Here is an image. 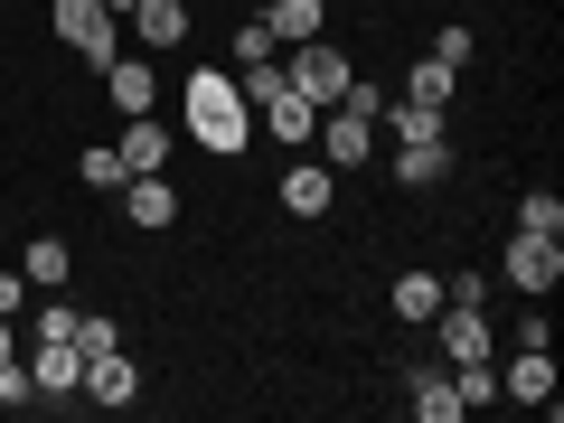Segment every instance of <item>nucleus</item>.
<instances>
[{
    "instance_id": "obj_1",
    "label": "nucleus",
    "mask_w": 564,
    "mask_h": 423,
    "mask_svg": "<svg viewBox=\"0 0 564 423\" xmlns=\"http://www.w3.org/2000/svg\"><path fill=\"white\" fill-rule=\"evenodd\" d=\"M180 113H188V141H198V151L245 161V141H254V104H245V85L226 76V66H198V76L180 85Z\"/></svg>"
},
{
    "instance_id": "obj_2",
    "label": "nucleus",
    "mask_w": 564,
    "mask_h": 423,
    "mask_svg": "<svg viewBox=\"0 0 564 423\" xmlns=\"http://www.w3.org/2000/svg\"><path fill=\"white\" fill-rule=\"evenodd\" d=\"M47 29H57V47H76L85 66H113L122 57V20L104 10V0H47Z\"/></svg>"
},
{
    "instance_id": "obj_3",
    "label": "nucleus",
    "mask_w": 564,
    "mask_h": 423,
    "mask_svg": "<svg viewBox=\"0 0 564 423\" xmlns=\"http://www.w3.org/2000/svg\"><path fill=\"white\" fill-rule=\"evenodd\" d=\"M348 76H358V66H348V47L329 39V29H321V39H302L292 57H282V85H292V95H311L321 113H329V104L348 95Z\"/></svg>"
},
{
    "instance_id": "obj_4",
    "label": "nucleus",
    "mask_w": 564,
    "mask_h": 423,
    "mask_svg": "<svg viewBox=\"0 0 564 423\" xmlns=\"http://www.w3.org/2000/svg\"><path fill=\"white\" fill-rule=\"evenodd\" d=\"M499 282L527 292V302H545V292L564 282V236H527V226H518V236L499 245Z\"/></svg>"
},
{
    "instance_id": "obj_5",
    "label": "nucleus",
    "mask_w": 564,
    "mask_h": 423,
    "mask_svg": "<svg viewBox=\"0 0 564 423\" xmlns=\"http://www.w3.org/2000/svg\"><path fill=\"white\" fill-rule=\"evenodd\" d=\"M433 348H443V367H480L489 348H499V329H489V311L443 302V311H433Z\"/></svg>"
},
{
    "instance_id": "obj_6",
    "label": "nucleus",
    "mask_w": 564,
    "mask_h": 423,
    "mask_svg": "<svg viewBox=\"0 0 564 423\" xmlns=\"http://www.w3.org/2000/svg\"><path fill=\"white\" fill-rule=\"evenodd\" d=\"M404 404H414L423 423H462V414H470V404H462V386H452V367H443V358L404 367Z\"/></svg>"
},
{
    "instance_id": "obj_7",
    "label": "nucleus",
    "mask_w": 564,
    "mask_h": 423,
    "mask_svg": "<svg viewBox=\"0 0 564 423\" xmlns=\"http://www.w3.org/2000/svg\"><path fill=\"white\" fill-rule=\"evenodd\" d=\"M254 122H263V141H282V151H302V141L321 132V104H311V95H292V85H273V95L254 104Z\"/></svg>"
},
{
    "instance_id": "obj_8",
    "label": "nucleus",
    "mask_w": 564,
    "mask_h": 423,
    "mask_svg": "<svg viewBox=\"0 0 564 423\" xmlns=\"http://www.w3.org/2000/svg\"><path fill=\"white\" fill-rule=\"evenodd\" d=\"M95 76H104V104H113L122 122L161 104V66H151V57H113V66H95Z\"/></svg>"
},
{
    "instance_id": "obj_9",
    "label": "nucleus",
    "mask_w": 564,
    "mask_h": 423,
    "mask_svg": "<svg viewBox=\"0 0 564 423\" xmlns=\"http://www.w3.org/2000/svg\"><path fill=\"white\" fill-rule=\"evenodd\" d=\"M311 141H321V161H329V170H358L367 151H377V122H367V113H348V104H329Z\"/></svg>"
},
{
    "instance_id": "obj_10",
    "label": "nucleus",
    "mask_w": 564,
    "mask_h": 423,
    "mask_svg": "<svg viewBox=\"0 0 564 423\" xmlns=\"http://www.w3.org/2000/svg\"><path fill=\"white\" fill-rule=\"evenodd\" d=\"M122 20H132L141 57H170V47H188V0H132Z\"/></svg>"
},
{
    "instance_id": "obj_11",
    "label": "nucleus",
    "mask_w": 564,
    "mask_h": 423,
    "mask_svg": "<svg viewBox=\"0 0 564 423\" xmlns=\"http://www.w3.org/2000/svg\"><path fill=\"white\" fill-rule=\"evenodd\" d=\"M85 404H104V414H122V404H141V358H122V348H104V358L85 367Z\"/></svg>"
},
{
    "instance_id": "obj_12",
    "label": "nucleus",
    "mask_w": 564,
    "mask_h": 423,
    "mask_svg": "<svg viewBox=\"0 0 564 423\" xmlns=\"http://www.w3.org/2000/svg\"><path fill=\"white\" fill-rule=\"evenodd\" d=\"M499 395H508V404H545V414H555V348H518L508 377H499Z\"/></svg>"
},
{
    "instance_id": "obj_13",
    "label": "nucleus",
    "mask_w": 564,
    "mask_h": 423,
    "mask_svg": "<svg viewBox=\"0 0 564 423\" xmlns=\"http://www.w3.org/2000/svg\"><path fill=\"white\" fill-rule=\"evenodd\" d=\"M29 377H39V395H85L76 339H29Z\"/></svg>"
},
{
    "instance_id": "obj_14",
    "label": "nucleus",
    "mask_w": 564,
    "mask_h": 423,
    "mask_svg": "<svg viewBox=\"0 0 564 423\" xmlns=\"http://www.w3.org/2000/svg\"><path fill=\"white\" fill-rule=\"evenodd\" d=\"M122 217H132L141 236H161V226H180V188H170L161 170H141V180L122 188Z\"/></svg>"
},
{
    "instance_id": "obj_15",
    "label": "nucleus",
    "mask_w": 564,
    "mask_h": 423,
    "mask_svg": "<svg viewBox=\"0 0 564 423\" xmlns=\"http://www.w3.org/2000/svg\"><path fill=\"white\" fill-rule=\"evenodd\" d=\"M282 207H292V217H329V207H339V170L292 161V170H282Z\"/></svg>"
},
{
    "instance_id": "obj_16",
    "label": "nucleus",
    "mask_w": 564,
    "mask_h": 423,
    "mask_svg": "<svg viewBox=\"0 0 564 423\" xmlns=\"http://www.w3.org/2000/svg\"><path fill=\"white\" fill-rule=\"evenodd\" d=\"M113 151H122V170H132V180H141V170H170V122H161V113H132Z\"/></svg>"
},
{
    "instance_id": "obj_17",
    "label": "nucleus",
    "mask_w": 564,
    "mask_h": 423,
    "mask_svg": "<svg viewBox=\"0 0 564 423\" xmlns=\"http://www.w3.org/2000/svg\"><path fill=\"white\" fill-rule=\"evenodd\" d=\"M452 170V132H433V141H395V188H433Z\"/></svg>"
},
{
    "instance_id": "obj_18",
    "label": "nucleus",
    "mask_w": 564,
    "mask_h": 423,
    "mask_svg": "<svg viewBox=\"0 0 564 423\" xmlns=\"http://www.w3.org/2000/svg\"><path fill=\"white\" fill-rule=\"evenodd\" d=\"M20 273H29V292H66V273H76V245H66V236L20 245Z\"/></svg>"
},
{
    "instance_id": "obj_19",
    "label": "nucleus",
    "mask_w": 564,
    "mask_h": 423,
    "mask_svg": "<svg viewBox=\"0 0 564 423\" xmlns=\"http://www.w3.org/2000/svg\"><path fill=\"white\" fill-rule=\"evenodd\" d=\"M321 20H329V0H273V10H263L273 47H302V39H321Z\"/></svg>"
},
{
    "instance_id": "obj_20",
    "label": "nucleus",
    "mask_w": 564,
    "mask_h": 423,
    "mask_svg": "<svg viewBox=\"0 0 564 423\" xmlns=\"http://www.w3.org/2000/svg\"><path fill=\"white\" fill-rule=\"evenodd\" d=\"M443 311V273H395V321H433Z\"/></svg>"
},
{
    "instance_id": "obj_21",
    "label": "nucleus",
    "mask_w": 564,
    "mask_h": 423,
    "mask_svg": "<svg viewBox=\"0 0 564 423\" xmlns=\"http://www.w3.org/2000/svg\"><path fill=\"white\" fill-rule=\"evenodd\" d=\"M452 95H462V76H452V66H433V57L404 76V104H433V113H452Z\"/></svg>"
},
{
    "instance_id": "obj_22",
    "label": "nucleus",
    "mask_w": 564,
    "mask_h": 423,
    "mask_svg": "<svg viewBox=\"0 0 564 423\" xmlns=\"http://www.w3.org/2000/svg\"><path fill=\"white\" fill-rule=\"evenodd\" d=\"M76 180H85V188H104V198H122V188H132V170H122V151H104V141H95V151L76 161Z\"/></svg>"
},
{
    "instance_id": "obj_23",
    "label": "nucleus",
    "mask_w": 564,
    "mask_h": 423,
    "mask_svg": "<svg viewBox=\"0 0 564 423\" xmlns=\"http://www.w3.org/2000/svg\"><path fill=\"white\" fill-rule=\"evenodd\" d=\"M518 226H527V236H564V198H555V188H527V198H518Z\"/></svg>"
},
{
    "instance_id": "obj_24",
    "label": "nucleus",
    "mask_w": 564,
    "mask_h": 423,
    "mask_svg": "<svg viewBox=\"0 0 564 423\" xmlns=\"http://www.w3.org/2000/svg\"><path fill=\"white\" fill-rule=\"evenodd\" d=\"M348 113H367V122H377V132H386V104H395V85H377V76H348Z\"/></svg>"
},
{
    "instance_id": "obj_25",
    "label": "nucleus",
    "mask_w": 564,
    "mask_h": 423,
    "mask_svg": "<svg viewBox=\"0 0 564 423\" xmlns=\"http://www.w3.org/2000/svg\"><path fill=\"white\" fill-rule=\"evenodd\" d=\"M104 348H122V329H113V321H95V311H76V358L95 367Z\"/></svg>"
},
{
    "instance_id": "obj_26",
    "label": "nucleus",
    "mask_w": 564,
    "mask_h": 423,
    "mask_svg": "<svg viewBox=\"0 0 564 423\" xmlns=\"http://www.w3.org/2000/svg\"><path fill=\"white\" fill-rule=\"evenodd\" d=\"M443 302H470V311H489V273H480V263H462V273H443Z\"/></svg>"
},
{
    "instance_id": "obj_27",
    "label": "nucleus",
    "mask_w": 564,
    "mask_h": 423,
    "mask_svg": "<svg viewBox=\"0 0 564 423\" xmlns=\"http://www.w3.org/2000/svg\"><path fill=\"white\" fill-rule=\"evenodd\" d=\"M470 47H480V39H470V20H452L443 39H433V66H452V76H462V66H470Z\"/></svg>"
},
{
    "instance_id": "obj_28",
    "label": "nucleus",
    "mask_w": 564,
    "mask_h": 423,
    "mask_svg": "<svg viewBox=\"0 0 564 423\" xmlns=\"http://www.w3.org/2000/svg\"><path fill=\"white\" fill-rule=\"evenodd\" d=\"M29 395H39V377H29V358H0V404H10V414H20Z\"/></svg>"
},
{
    "instance_id": "obj_29",
    "label": "nucleus",
    "mask_w": 564,
    "mask_h": 423,
    "mask_svg": "<svg viewBox=\"0 0 564 423\" xmlns=\"http://www.w3.org/2000/svg\"><path fill=\"white\" fill-rule=\"evenodd\" d=\"M452 386H462V404H499V377H489V358H480V367H452Z\"/></svg>"
},
{
    "instance_id": "obj_30",
    "label": "nucleus",
    "mask_w": 564,
    "mask_h": 423,
    "mask_svg": "<svg viewBox=\"0 0 564 423\" xmlns=\"http://www.w3.org/2000/svg\"><path fill=\"white\" fill-rule=\"evenodd\" d=\"M263 57H273V29H263V20H236V66H263Z\"/></svg>"
},
{
    "instance_id": "obj_31",
    "label": "nucleus",
    "mask_w": 564,
    "mask_h": 423,
    "mask_svg": "<svg viewBox=\"0 0 564 423\" xmlns=\"http://www.w3.org/2000/svg\"><path fill=\"white\" fill-rule=\"evenodd\" d=\"M10 311H29V273H20V263L0 273V321H10Z\"/></svg>"
},
{
    "instance_id": "obj_32",
    "label": "nucleus",
    "mask_w": 564,
    "mask_h": 423,
    "mask_svg": "<svg viewBox=\"0 0 564 423\" xmlns=\"http://www.w3.org/2000/svg\"><path fill=\"white\" fill-rule=\"evenodd\" d=\"M0 358H20V329H10V321H0Z\"/></svg>"
},
{
    "instance_id": "obj_33",
    "label": "nucleus",
    "mask_w": 564,
    "mask_h": 423,
    "mask_svg": "<svg viewBox=\"0 0 564 423\" xmlns=\"http://www.w3.org/2000/svg\"><path fill=\"white\" fill-rule=\"evenodd\" d=\"M104 10H113V20H122V10H132V0H104Z\"/></svg>"
}]
</instances>
